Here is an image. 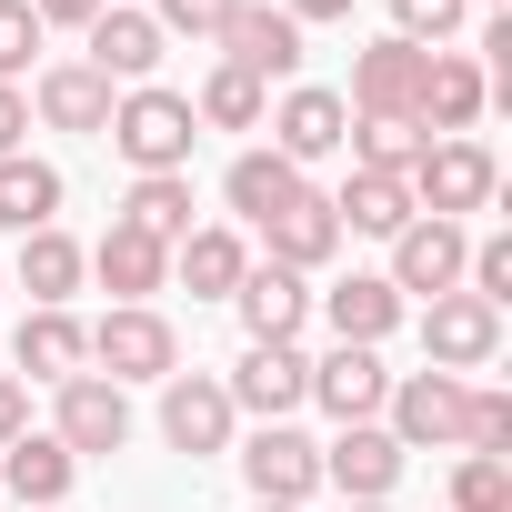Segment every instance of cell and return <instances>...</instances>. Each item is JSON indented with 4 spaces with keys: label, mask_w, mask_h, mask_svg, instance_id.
<instances>
[{
    "label": "cell",
    "mask_w": 512,
    "mask_h": 512,
    "mask_svg": "<svg viewBox=\"0 0 512 512\" xmlns=\"http://www.w3.org/2000/svg\"><path fill=\"white\" fill-rule=\"evenodd\" d=\"M101 141L131 161V181H141V171H191V141H201V121H191V91H171V81H141V91H121Z\"/></svg>",
    "instance_id": "1"
},
{
    "label": "cell",
    "mask_w": 512,
    "mask_h": 512,
    "mask_svg": "<svg viewBox=\"0 0 512 512\" xmlns=\"http://www.w3.org/2000/svg\"><path fill=\"white\" fill-rule=\"evenodd\" d=\"M402 191H412V211H432V221H472V211H492L502 161H492L482 131H462V141H422V161L402 171Z\"/></svg>",
    "instance_id": "2"
},
{
    "label": "cell",
    "mask_w": 512,
    "mask_h": 512,
    "mask_svg": "<svg viewBox=\"0 0 512 512\" xmlns=\"http://www.w3.org/2000/svg\"><path fill=\"white\" fill-rule=\"evenodd\" d=\"M91 372L101 382H171L181 372V332H171V312L161 302H111L101 322H91Z\"/></svg>",
    "instance_id": "3"
},
{
    "label": "cell",
    "mask_w": 512,
    "mask_h": 512,
    "mask_svg": "<svg viewBox=\"0 0 512 512\" xmlns=\"http://www.w3.org/2000/svg\"><path fill=\"white\" fill-rule=\"evenodd\" d=\"M462 412H472V382L452 372H392L382 392V432L402 452H462Z\"/></svg>",
    "instance_id": "4"
},
{
    "label": "cell",
    "mask_w": 512,
    "mask_h": 512,
    "mask_svg": "<svg viewBox=\"0 0 512 512\" xmlns=\"http://www.w3.org/2000/svg\"><path fill=\"white\" fill-rule=\"evenodd\" d=\"M492 362H502V312H492L482 292H442V302H422V372L472 382V372H492Z\"/></svg>",
    "instance_id": "5"
},
{
    "label": "cell",
    "mask_w": 512,
    "mask_h": 512,
    "mask_svg": "<svg viewBox=\"0 0 512 512\" xmlns=\"http://www.w3.org/2000/svg\"><path fill=\"white\" fill-rule=\"evenodd\" d=\"M51 442H61L71 462H111V452L131 442V392L101 382V372H71V382L51 392Z\"/></svg>",
    "instance_id": "6"
},
{
    "label": "cell",
    "mask_w": 512,
    "mask_h": 512,
    "mask_svg": "<svg viewBox=\"0 0 512 512\" xmlns=\"http://www.w3.org/2000/svg\"><path fill=\"white\" fill-rule=\"evenodd\" d=\"M462 262H472V231L412 211V221L392 231V272H382V282H392L402 302H442V292H462Z\"/></svg>",
    "instance_id": "7"
},
{
    "label": "cell",
    "mask_w": 512,
    "mask_h": 512,
    "mask_svg": "<svg viewBox=\"0 0 512 512\" xmlns=\"http://www.w3.org/2000/svg\"><path fill=\"white\" fill-rule=\"evenodd\" d=\"M221 392H231V412H251V422H292V412L312 402V352H302V342H241V362L221 372Z\"/></svg>",
    "instance_id": "8"
},
{
    "label": "cell",
    "mask_w": 512,
    "mask_h": 512,
    "mask_svg": "<svg viewBox=\"0 0 512 512\" xmlns=\"http://www.w3.org/2000/svg\"><path fill=\"white\" fill-rule=\"evenodd\" d=\"M251 502H312L322 492V442L302 422H251V442H231Z\"/></svg>",
    "instance_id": "9"
},
{
    "label": "cell",
    "mask_w": 512,
    "mask_h": 512,
    "mask_svg": "<svg viewBox=\"0 0 512 512\" xmlns=\"http://www.w3.org/2000/svg\"><path fill=\"white\" fill-rule=\"evenodd\" d=\"M221 61L251 71L262 91H272V81L292 91V81H302V21L282 11V0H241V11L221 21Z\"/></svg>",
    "instance_id": "10"
},
{
    "label": "cell",
    "mask_w": 512,
    "mask_h": 512,
    "mask_svg": "<svg viewBox=\"0 0 512 512\" xmlns=\"http://www.w3.org/2000/svg\"><path fill=\"white\" fill-rule=\"evenodd\" d=\"M262 131H272V151H282L292 171H312V161H332V151H342L352 101H342V91H322V81H292V91L262 111Z\"/></svg>",
    "instance_id": "11"
},
{
    "label": "cell",
    "mask_w": 512,
    "mask_h": 512,
    "mask_svg": "<svg viewBox=\"0 0 512 512\" xmlns=\"http://www.w3.org/2000/svg\"><path fill=\"white\" fill-rule=\"evenodd\" d=\"M231 432H241V412H231V392H221V372H171L161 382V442L171 452H231Z\"/></svg>",
    "instance_id": "12"
},
{
    "label": "cell",
    "mask_w": 512,
    "mask_h": 512,
    "mask_svg": "<svg viewBox=\"0 0 512 512\" xmlns=\"http://www.w3.org/2000/svg\"><path fill=\"white\" fill-rule=\"evenodd\" d=\"M161 51H171V31L151 21V11H131V0H111V11L91 21V71L111 81V91H141V81H161Z\"/></svg>",
    "instance_id": "13"
},
{
    "label": "cell",
    "mask_w": 512,
    "mask_h": 512,
    "mask_svg": "<svg viewBox=\"0 0 512 512\" xmlns=\"http://www.w3.org/2000/svg\"><path fill=\"white\" fill-rule=\"evenodd\" d=\"M422 61H432V51H412V41L382 31V41L352 51V91H342V101H352L362 121H412V101H422Z\"/></svg>",
    "instance_id": "14"
},
{
    "label": "cell",
    "mask_w": 512,
    "mask_h": 512,
    "mask_svg": "<svg viewBox=\"0 0 512 512\" xmlns=\"http://www.w3.org/2000/svg\"><path fill=\"white\" fill-rule=\"evenodd\" d=\"M482 111H492V81H482V61H462V51H432V61H422L412 131H422V141H462Z\"/></svg>",
    "instance_id": "15"
},
{
    "label": "cell",
    "mask_w": 512,
    "mask_h": 512,
    "mask_svg": "<svg viewBox=\"0 0 512 512\" xmlns=\"http://www.w3.org/2000/svg\"><path fill=\"white\" fill-rule=\"evenodd\" d=\"M402 442L382 432V422H342L332 442H322V482L342 492V502H392V482H402Z\"/></svg>",
    "instance_id": "16"
},
{
    "label": "cell",
    "mask_w": 512,
    "mask_h": 512,
    "mask_svg": "<svg viewBox=\"0 0 512 512\" xmlns=\"http://www.w3.org/2000/svg\"><path fill=\"white\" fill-rule=\"evenodd\" d=\"M312 312L332 322V342H362V352H382V342L402 332V312H412V302H402L382 272H342L332 292H312Z\"/></svg>",
    "instance_id": "17"
},
{
    "label": "cell",
    "mask_w": 512,
    "mask_h": 512,
    "mask_svg": "<svg viewBox=\"0 0 512 512\" xmlns=\"http://www.w3.org/2000/svg\"><path fill=\"white\" fill-rule=\"evenodd\" d=\"M0 272H11V282L31 292V312H71V292L91 282V251H81L61 221H51V231H21V251H11Z\"/></svg>",
    "instance_id": "18"
},
{
    "label": "cell",
    "mask_w": 512,
    "mask_h": 512,
    "mask_svg": "<svg viewBox=\"0 0 512 512\" xmlns=\"http://www.w3.org/2000/svg\"><path fill=\"white\" fill-rule=\"evenodd\" d=\"M241 272H251V241H241L231 221H191V231L171 241V282H181L191 302H231Z\"/></svg>",
    "instance_id": "19"
},
{
    "label": "cell",
    "mask_w": 512,
    "mask_h": 512,
    "mask_svg": "<svg viewBox=\"0 0 512 512\" xmlns=\"http://www.w3.org/2000/svg\"><path fill=\"white\" fill-rule=\"evenodd\" d=\"M231 312H241L251 342H302V322H312V282L282 272V262H251L241 292H231Z\"/></svg>",
    "instance_id": "20"
},
{
    "label": "cell",
    "mask_w": 512,
    "mask_h": 512,
    "mask_svg": "<svg viewBox=\"0 0 512 512\" xmlns=\"http://www.w3.org/2000/svg\"><path fill=\"white\" fill-rule=\"evenodd\" d=\"M11 362H21V382H71V372H91V322L81 312H21V332H11Z\"/></svg>",
    "instance_id": "21"
},
{
    "label": "cell",
    "mask_w": 512,
    "mask_h": 512,
    "mask_svg": "<svg viewBox=\"0 0 512 512\" xmlns=\"http://www.w3.org/2000/svg\"><path fill=\"white\" fill-rule=\"evenodd\" d=\"M382 392H392V372H382V352H362V342H332V352L312 362V402H322L332 422H382Z\"/></svg>",
    "instance_id": "22"
},
{
    "label": "cell",
    "mask_w": 512,
    "mask_h": 512,
    "mask_svg": "<svg viewBox=\"0 0 512 512\" xmlns=\"http://www.w3.org/2000/svg\"><path fill=\"white\" fill-rule=\"evenodd\" d=\"M91 282H101L111 302H151V292H171V251H161L151 231L111 221V231L91 241Z\"/></svg>",
    "instance_id": "23"
},
{
    "label": "cell",
    "mask_w": 512,
    "mask_h": 512,
    "mask_svg": "<svg viewBox=\"0 0 512 512\" xmlns=\"http://www.w3.org/2000/svg\"><path fill=\"white\" fill-rule=\"evenodd\" d=\"M111 101H121V91H111L91 61H51V71L31 81V111H41L51 131H91V141H101V131H111Z\"/></svg>",
    "instance_id": "24"
},
{
    "label": "cell",
    "mask_w": 512,
    "mask_h": 512,
    "mask_svg": "<svg viewBox=\"0 0 512 512\" xmlns=\"http://www.w3.org/2000/svg\"><path fill=\"white\" fill-rule=\"evenodd\" d=\"M262 241H272V262H282V272H302V282H312V272H332V251H342L332 191H302L292 211H272V221H262Z\"/></svg>",
    "instance_id": "25"
},
{
    "label": "cell",
    "mask_w": 512,
    "mask_h": 512,
    "mask_svg": "<svg viewBox=\"0 0 512 512\" xmlns=\"http://www.w3.org/2000/svg\"><path fill=\"white\" fill-rule=\"evenodd\" d=\"M71 482H81V462H71L51 432H21L11 452H0V492H11L21 512H61V502H71Z\"/></svg>",
    "instance_id": "26"
},
{
    "label": "cell",
    "mask_w": 512,
    "mask_h": 512,
    "mask_svg": "<svg viewBox=\"0 0 512 512\" xmlns=\"http://www.w3.org/2000/svg\"><path fill=\"white\" fill-rule=\"evenodd\" d=\"M312 191V171H292L282 151H241L231 171H221V201H231V221H251V231H262L272 211H292Z\"/></svg>",
    "instance_id": "27"
},
{
    "label": "cell",
    "mask_w": 512,
    "mask_h": 512,
    "mask_svg": "<svg viewBox=\"0 0 512 512\" xmlns=\"http://www.w3.org/2000/svg\"><path fill=\"white\" fill-rule=\"evenodd\" d=\"M332 221H342V241L362 231V241H392L402 221H412V191L392 181V171H352L342 191H332Z\"/></svg>",
    "instance_id": "28"
},
{
    "label": "cell",
    "mask_w": 512,
    "mask_h": 512,
    "mask_svg": "<svg viewBox=\"0 0 512 512\" xmlns=\"http://www.w3.org/2000/svg\"><path fill=\"white\" fill-rule=\"evenodd\" d=\"M61 221V171L51 161H31V151H11V161H0V231H51Z\"/></svg>",
    "instance_id": "29"
},
{
    "label": "cell",
    "mask_w": 512,
    "mask_h": 512,
    "mask_svg": "<svg viewBox=\"0 0 512 512\" xmlns=\"http://www.w3.org/2000/svg\"><path fill=\"white\" fill-rule=\"evenodd\" d=\"M111 221H131V231H151V241L171 251V241L191 231V171H141V181L121 191V211H111Z\"/></svg>",
    "instance_id": "30"
},
{
    "label": "cell",
    "mask_w": 512,
    "mask_h": 512,
    "mask_svg": "<svg viewBox=\"0 0 512 512\" xmlns=\"http://www.w3.org/2000/svg\"><path fill=\"white\" fill-rule=\"evenodd\" d=\"M262 111H272V91L251 81V71H231V61H211L201 91H191V121L201 131H262Z\"/></svg>",
    "instance_id": "31"
},
{
    "label": "cell",
    "mask_w": 512,
    "mask_h": 512,
    "mask_svg": "<svg viewBox=\"0 0 512 512\" xmlns=\"http://www.w3.org/2000/svg\"><path fill=\"white\" fill-rule=\"evenodd\" d=\"M342 151H352V171H392V181H402V171L422 161V131H412V121H362V111H352Z\"/></svg>",
    "instance_id": "32"
},
{
    "label": "cell",
    "mask_w": 512,
    "mask_h": 512,
    "mask_svg": "<svg viewBox=\"0 0 512 512\" xmlns=\"http://www.w3.org/2000/svg\"><path fill=\"white\" fill-rule=\"evenodd\" d=\"M452 512H512V452H462L452 462Z\"/></svg>",
    "instance_id": "33"
},
{
    "label": "cell",
    "mask_w": 512,
    "mask_h": 512,
    "mask_svg": "<svg viewBox=\"0 0 512 512\" xmlns=\"http://www.w3.org/2000/svg\"><path fill=\"white\" fill-rule=\"evenodd\" d=\"M462 21H472V0H392V41H412V51H442Z\"/></svg>",
    "instance_id": "34"
},
{
    "label": "cell",
    "mask_w": 512,
    "mask_h": 512,
    "mask_svg": "<svg viewBox=\"0 0 512 512\" xmlns=\"http://www.w3.org/2000/svg\"><path fill=\"white\" fill-rule=\"evenodd\" d=\"M462 292H482L492 312L512 302V241H502V231H472V262H462Z\"/></svg>",
    "instance_id": "35"
},
{
    "label": "cell",
    "mask_w": 512,
    "mask_h": 512,
    "mask_svg": "<svg viewBox=\"0 0 512 512\" xmlns=\"http://www.w3.org/2000/svg\"><path fill=\"white\" fill-rule=\"evenodd\" d=\"M512 442V392L472 382V412H462V452H502Z\"/></svg>",
    "instance_id": "36"
},
{
    "label": "cell",
    "mask_w": 512,
    "mask_h": 512,
    "mask_svg": "<svg viewBox=\"0 0 512 512\" xmlns=\"http://www.w3.org/2000/svg\"><path fill=\"white\" fill-rule=\"evenodd\" d=\"M31 51H41V11L31 0H0V81H21Z\"/></svg>",
    "instance_id": "37"
},
{
    "label": "cell",
    "mask_w": 512,
    "mask_h": 512,
    "mask_svg": "<svg viewBox=\"0 0 512 512\" xmlns=\"http://www.w3.org/2000/svg\"><path fill=\"white\" fill-rule=\"evenodd\" d=\"M241 11V0H151L161 31H191V41H221V21Z\"/></svg>",
    "instance_id": "38"
},
{
    "label": "cell",
    "mask_w": 512,
    "mask_h": 512,
    "mask_svg": "<svg viewBox=\"0 0 512 512\" xmlns=\"http://www.w3.org/2000/svg\"><path fill=\"white\" fill-rule=\"evenodd\" d=\"M21 432H31V382H21V372H0V452H11Z\"/></svg>",
    "instance_id": "39"
},
{
    "label": "cell",
    "mask_w": 512,
    "mask_h": 512,
    "mask_svg": "<svg viewBox=\"0 0 512 512\" xmlns=\"http://www.w3.org/2000/svg\"><path fill=\"white\" fill-rule=\"evenodd\" d=\"M21 131H31V91H21V81H0V161L21 151Z\"/></svg>",
    "instance_id": "40"
},
{
    "label": "cell",
    "mask_w": 512,
    "mask_h": 512,
    "mask_svg": "<svg viewBox=\"0 0 512 512\" xmlns=\"http://www.w3.org/2000/svg\"><path fill=\"white\" fill-rule=\"evenodd\" d=\"M31 11H41V31H91L101 0H31Z\"/></svg>",
    "instance_id": "41"
},
{
    "label": "cell",
    "mask_w": 512,
    "mask_h": 512,
    "mask_svg": "<svg viewBox=\"0 0 512 512\" xmlns=\"http://www.w3.org/2000/svg\"><path fill=\"white\" fill-rule=\"evenodd\" d=\"M282 11H292V21L312 31V21H352V11H362V0H282Z\"/></svg>",
    "instance_id": "42"
},
{
    "label": "cell",
    "mask_w": 512,
    "mask_h": 512,
    "mask_svg": "<svg viewBox=\"0 0 512 512\" xmlns=\"http://www.w3.org/2000/svg\"><path fill=\"white\" fill-rule=\"evenodd\" d=\"M251 512H302V502H251Z\"/></svg>",
    "instance_id": "43"
},
{
    "label": "cell",
    "mask_w": 512,
    "mask_h": 512,
    "mask_svg": "<svg viewBox=\"0 0 512 512\" xmlns=\"http://www.w3.org/2000/svg\"><path fill=\"white\" fill-rule=\"evenodd\" d=\"M342 512H392V502H342Z\"/></svg>",
    "instance_id": "44"
},
{
    "label": "cell",
    "mask_w": 512,
    "mask_h": 512,
    "mask_svg": "<svg viewBox=\"0 0 512 512\" xmlns=\"http://www.w3.org/2000/svg\"><path fill=\"white\" fill-rule=\"evenodd\" d=\"M472 11H502V0H472Z\"/></svg>",
    "instance_id": "45"
},
{
    "label": "cell",
    "mask_w": 512,
    "mask_h": 512,
    "mask_svg": "<svg viewBox=\"0 0 512 512\" xmlns=\"http://www.w3.org/2000/svg\"><path fill=\"white\" fill-rule=\"evenodd\" d=\"M0 282H11V272H0Z\"/></svg>",
    "instance_id": "46"
},
{
    "label": "cell",
    "mask_w": 512,
    "mask_h": 512,
    "mask_svg": "<svg viewBox=\"0 0 512 512\" xmlns=\"http://www.w3.org/2000/svg\"><path fill=\"white\" fill-rule=\"evenodd\" d=\"M101 11H111V0H101Z\"/></svg>",
    "instance_id": "47"
},
{
    "label": "cell",
    "mask_w": 512,
    "mask_h": 512,
    "mask_svg": "<svg viewBox=\"0 0 512 512\" xmlns=\"http://www.w3.org/2000/svg\"><path fill=\"white\" fill-rule=\"evenodd\" d=\"M61 512H71V502H61Z\"/></svg>",
    "instance_id": "48"
}]
</instances>
